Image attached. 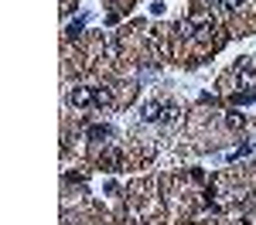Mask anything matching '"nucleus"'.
Here are the masks:
<instances>
[{"instance_id":"nucleus-7","label":"nucleus","mask_w":256,"mask_h":225,"mask_svg":"<svg viewBox=\"0 0 256 225\" xmlns=\"http://www.w3.org/2000/svg\"><path fill=\"white\" fill-rule=\"evenodd\" d=\"M222 7H226V10H239V7H242V0H222Z\"/></svg>"},{"instance_id":"nucleus-4","label":"nucleus","mask_w":256,"mask_h":225,"mask_svg":"<svg viewBox=\"0 0 256 225\" xmlns=\"http://www.w3.org/2000/svg\"><path fill=\"white\" fill-rule=\"evenodd\" d=\"M96 106H113V92H110L106 85H99V89H96Z\"/></svg>"},{"instance_id":"nucleus-8","label":"nucleus","mask_w":256,"mask_h":225,"mask_svg":"<svg viewBox=\"0 0 256 225\" xmlns=\"http://www.w3.org/2000/svg\"><path fill=\"white\" fill-rule=\"evenodd\" d=\"M82 24H86V17H79V20H76V24L68 27V34H79V31H82Z\"/></svg>"},{"instance_id":"nucleus-3","label":"nucleus","mask_w":256,"mask_h":225,"mask_svg":"<svg viewBox=\"0 0 256 225\" xmlns=\"http://www.w3.org/2000/svg\"><path fill=\"white\" fill-rule=\"evenodd\" d=\"M68 102H72L76 109H86V106H96V89H89V85H76V89L68 92Z\"/></svg>"},{"instance_id":"nucleus-5","label":"nucleus","mask_w":256,"mask_h":225,"mask_svg":"<svg viewBox=\"0 0 256 225\" xmlns=\"http://www.w3.org/2000/svg\"><path fill=\"white\" fill-rule=\"evenodd\" d=\"M226 123H229V130H242L246 126V116L242 113H226Z\"/></svg>"},{"instance_id":"nucleus-1","label":"nucleus","mask_w":256,"mask_h":225,"mask_svg":"<svg viewBox=\"0 0 256 225\" xmlns=\"http://www.w3.org/2000/svg\"><path fill=\"white\" fill-rule=\"evenodd\" d=\"M144 120L147 123H174L178 106L174 102H147V106H144Z\"/></svg>"},{"instance_id":"nucleus-2","label":"nucleus","mask_w":256,"mask_h":225,"mask_svg":"<svg viewBox=\"0 0 256 225\" xmlns=\"http://www.w3.org/2000/svg\"><path fill=\"white\" fill-rule=\"evenodd\" d=\"M188 31L198 34V38H205V34H212V31H216V17H212L208 10H195V14L188 17Z\"/></svg>"},{"instance_id":"nucleus-6","label":"nucleus","mask_w":256,"mask_h":225,"mask_svg":"<svg viewBox=\"0 0 256 225\" xmlns=\"http://www.w3.org/2000/svg\"><path fill=\"white\" fill-rule=\"evenodd\" d=\"M89 137H92V140H99V137H110V126H92V130H89Z\"/></svg>"},{"instance_id":"nucleus-9","label":"nucleus","mask_w":256,"mask_h":225,"mask_svg":"<svg viewBox=\"0 0 256 225\" xmlns=\"http://www.w3.org/2000/svg\"><path fill=\"white\" fill-rule=\"evenodd\" d=\"M205 3H208V7H216V3H222V0H205Z\"/></svg>"}]
</instances>
